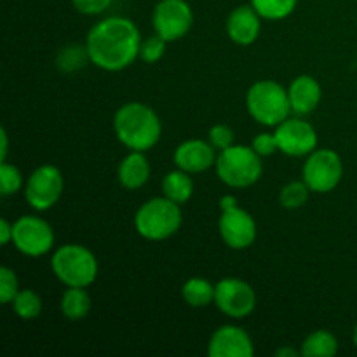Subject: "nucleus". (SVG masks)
<instances>
[{
  "label": "nucleus",
  "instance_id": "obj_1",
  "mask_svg": "<svg viewBox=\"0 0 357 357\" xmlns=\"http://www.w3.org/2000/svg\"><path fill=\"white\" fill-rule=\"evenodd\" d=\"M142 33L135 21L110 16L98 21L86 38L89 61L105 72H122L139 58Z\"/></svg>",
  "mask_w": 357,
  "mask_h": 357
},
{
  "label": "nucleus",
  "instance_id": "obj_2",
  "mask_svg": "<svg viewBox=\"0 0 357 357\" xmlns=\"http://www.w3.org/2000/svg\"><path fill=\"white\" fill-rule=\"evenodd\" d=\"M114 131L126 149L146 152L159 143L162 122L152 107L139 101H129L115 112Z\"/></svg>",
  "mask_w": 357,
  "mask_h": 357
},
{
  "label": "nucleus",
  "instance_id": "obj_3",
  "mask_svg": "<svg viewBox=\"0 0 357 357\" xmlns=\"http://www.w3.org/2000/svg\"><path fill=\"white\" fill-rule=\"evenodd\" d=\"M183 223L181 206L174 201L162 197H153L143 202L135 215V229L139 237L152 243H160L173 237Z\"/></svg>",
  "mask_w": 357,
  "mask_h": 357
},
{
  "label": "nucleus",
  "instance_id": "obj_4",
  "mask_svg": "<svg viewBox=\"0 0 357 357\" xmlns=\"http://www.w3.org/2000/svg\"><path fill=\"white\" fill-rule=\"evenodd\" d=\"M51 271L59 282L75 288H87L98 278V258L82 244H63L52 253Z\"/></svg>",
  "mask_w": 357,
  "mask_h": 357
},
{
  "label": "nucleus",
  "instance_id": "obj_5",
  "mask_svg": "<svg viewBox=\"0 0 357 357\" xmlns=\"http://www.w3.org/2000/svg\"><path fill=\"white\" fill-rule=\"evenodd\" d=\"M246 108L258 124L278 128L291 114L288 89L275 80H258L248 89Z\"/></svg>",
  "mask_w": 357,
  "mask_h": 357
},
{
  "label": "nucleus",
  "instance_id": "obj_6",
  "mask_svg": "<svg viewBox=\"0 0 357 357\" xmlns=\"http://www.w3.org/2000/svg\"><path fill=\"white\" fill-rule=\"evenodd\" d=\"M215 167L220 181L230 188L253 187L264 174L261 155L248 145H232L222 150L216 157Z\"/></svg>",
  "mask_w": 357,
  "mask_h": 357
},
{
  "label": "nucleus",
  "instance_id": "obj_7",
  "mask_svg": "<svg viewBox=\"0 0 357 357\" xmlns=\"http://www.w3.org/2000/svg\"><path fill=\"white\" fill-rule=\"evenodd\" d=\"M220 215L218 232L223 243L230 250L243 251L248 250L257 241V222L253 216L243 209L234 195H223L220 199Z\"/></svg>",
  "mask_w": 357,
  "mask_h": 357
},
{
  "label": "nucleus",
  "instance_id": "obj_8",
  "mask_svg": "<svg viewBox=\"0 0 357 357\" xmlns=\"http://www.w3.org/2000/svg\"><path fill=\"white\" fill-rule=\"evenodd\" d=\"M344 176L342 157L331 149H316L307 155L302 167V180L314 194H330Z\"/></svg>",
  "mask_w": 357,
  "mask_h": 357
},
{
  "label": "nucleus",
  "instance_id": "obj_9",
  "mask_svg": "<svg viewBox=\"0 0 357 357\" xmlns=\"http://www.w3.org/2000/svg\"><path fill=\"white\" fill-rule=\"evenodd\" d=\"M13 244L24 257H44L54 248V230L40 216L23 215L14 222Z\"/></svg>",
  "mask_w": 357,
  "mask_h": 357
},
{
  "label": "nucleus",
  "instance_id": "obj_10",
  "mask_svg": "<svg viewBox=\"0 0 357 357\" xmlns=\"http://www.w3.org/2000/svg\"><path fill=\"white\" fill-rule=\"evenodd\" d=\"M65 180L61 171L52 164H42L28 176L24 183V199L37 211L54 208L61 199Z\"/></svg>",
  "mask_w": 357,
  "mask_h": 357
},
{
  "label": "nucleus",
  "instance_id": "obj_11",
  "mask_svg": "<svg viewBox=\"0 0 357 357\" xmlns=\"http://www.w3.org/2000/svg\"><path fill=\"white\" fill-rule=\"evenodd\" d=\"M215 305L227 317L244 319L257 309V293L243 279L225 278L215 284Z\"/></svg>",
  "mask_w": 357,
  "mask_h": 357
},
{
  "label": "nucleus",
  "instance_id": "obj_12",
  "mask_svg": "<svg viewBox=\"0 0 357 357\" xmlns=\"http://www.w3.org/2000/svg\"><path fill=\"white\" fill-rule=\"evenodd\" d=\"M152 24L164 40L176 42L190 31L194 10L187 0H160L153 9Z\"/></svg>",
  "mask_w": 357,
  "mask_h": 357
},
{
  "label": "nucleus",
  "instance_id": "obj_13",
  "mask_svg": "<svg viewBox=\"0 0 357 357\" xmlns=\"http://www.w3.org/2000/svg\"><path fill=\"white\" fill-rule=\"evenodd\" d=\"M279 152L289 157H307L317 149V132L312 124L298 117H288L275 128Z\"/></svg>",
  "mask_w": 357,
  "mask_h": 357
},
{
  "label": "nucleus",
  "instance_id": "obj_14",
  "mask_svg": "<svg viewBox=\"0 0 357 357\" xmlns=\"http://www.w3.org/2000/svg\"><path fill=\"white\" fill-rule=\"evenodd\" d=\"M208 354L211 357H253V338L243 328L225 324L215 330L209 338Z\"/></svg>",
  "mask_w": 357,
  "mask_h": 357
},
{
  "label": "nucleus",
  "instance_id": "obj_15",
  "mask_svg": "<svg viewBox=\"0 0 357 357\" xmlns=\"http://www.w3.org/2000/svg\"><path fill=\"white\" fill-rule=\"evenodd\" d=\"M216 149L206 139H187L180 143L173 153L174 166L190 174L208 171L216 164Z\"/></svg>",
  "mask_w": 357,
  "mask_h": 357
},
{
  "label": "nucleus",
  "instance_id": "obj_16",
  "mask_svg": "<svg viewBox=\"0 0 357 357\" xmlns=\"http://www.w3.org/2000/svg\"><path fill=\"white\" fill-rule=\"evenodd\" d=\"M264 17L251 6H239L227 17V33L237 45H251L257 42L261 31Z\"/></svg>",
  "mask_w": 357,
  "mask_h": 357
},
{
  "label": "nucleus",
  "instance_id": "obj_17",
  "mask_svg": "<svg viewBox=\"0 0 357 357\" xmlns=\"http://www.w3.org/2000/svg\"><path fill=\"white\" fill-rule=\"evenodd\" d=\"M289 105H291V112L296 115H309L319 107L321 98H323V89L317 79L312 75L295 77L288 87Z\"/></svg>",
  "mask_w": 357,
  "mask_h": 357
},
{
  "label": "nucleus",
  "instance_id": "obj_18",
  "mask_svg": "<svg viewBox=\"0 0 357 357\" xmlns=\"http://www.w3.org/2000/svg\"><path fill=\"white\" fill-rule=\"evenodd\" d=\"M117 178L126 190H138L145 187L150 178V162L145 152L131 150L119 164Z\"/></svg>",
  "mask_w": 357,
  "mask_h": 357
},
{
  "label": "nucleus",
  "instance_id": "obj_19",
  "mask_svg": "<svg viewBox=\"0 0 357 357\" xmlns=\"http://www.w3.org/2000/svg\"><path fill=\"white\" fill-rule=\"evenodd\" d=\"M162 194L180 206L188 202L192 199V195H194V180H192V174L183 169H178V167L174 171H169L162 178Z\"/></svg>",
  "mask_w": 357,
  "mask_h": 357
},
{
  "label": "nucleus",
  "instance_id": "obj_20",
  "mask_svg": "<svg viewBox=\"0 0 357 357\" xmlns=\"http://www.w3.org/2000/svg\"><path fill=\"white\" fill-rule=\"evenodd\" d=\"M91 310V296L86 288L66 286L61 296V312L68 321H80Z\"/></svg>",
  "mask_w": 357,
  "mask_h": 357
},
{
  "label": "nucleus",
  "instance_id": "obj_21",
  "mask_svg": "<svg viewBox=\"0 0 357 357\" xmlns=\"http://www.w3.org/2000/svg\"><path fill=\"white\" fill-rule=\"evenodd\" d=\"M181 296L187 305L204 309L209 303H215V284L204 278H190L181 286Z\"/></svg>",
  "mask_w": 357,
  "mask_h": 357
},
{
  "label": "nucleus",
  "instance_id": "obj_22",
  "mask_svg": "<svg viewBox=\"0 0 357 357\" xmlns=\"http://www.w3.org/2000/svg\"><path fill=\"white\" fill-rule=\"evenodd\" d=\"M338 352V340L331 331L317 330L303 340L300 354L303 357H331Z\"/></svg>",
  "mask_w": 357,
  "mask_h": 357
},
{
  "label": "nucleus",
  "instance_id": "obj_23",
  "mask_svg": "<svg viewBox=\"0 0 357 357\" xmlns=\"http://www.w3.org/2000/svg\"><path fill=\"white\" fill-rule=\"evenodd\" d=\"M13 310L21 321H35L42 314L44 303H42L40 295L33 289H20L13 300Z\"/></svg>",
  "mask_w": 357,
  "mask_h": 357
},
{
  "label": "nucleus",
  "instance_id": "obj_24",
  "mask_svg": "<svg viewBox=\"0 0 357 357\" xmlns=\"http://www.w3.org/2000/svg\"><path fill=\"white\" fill-rule=\"evenodd\" d=\"M298 0H251V6L255 7L258 14L264 20L279 21L291 16L296 9Z\"/></svg>",
  "mask_w": 357,
  "mask_h": 357
},
{
  "label": "nucleus",
  "instance_id": "obj_25",
  "mask_svg": "<svg viewBox=\"0 0 357 357\" xmlns=\"http://www.w3.org/2000/svg\"><path fill=\"white\" fill-rule=\"evenodd\" d=\"M310 192L312 190H310L309 185L303 180L289 181L279 192V202L286 209H298L305 206V202L309 201Z\"/></svg>",
  "mask_w": 357,
  "mask_h": 357
},
{
  "label": "nucleus",
  "instance_id": "obj_26",
  "mask_svg": "<svg viewBox=\"0 0 357 357\" xmlns=\"http://www.w3.org/2000/svg\"><path fill=\"white\" fill-rule=\"evenodd\" d=\"M21 187H23V174H21V171L14 164L3 160L0 164V194L3 197H9V195L17 194Z\"/></svg>",
  "mask_w": 357,
  "mask_h": 357
},
{
  "label": "nucleus",
  "instance_id": "obj_27",
  "mask_svg": "<svg viewBox=\"0 0 357 357\" xmlns=\"http://www.w3.org/2000/svg\"><path fill=\"white\" fill-rule=\"evenodd\" d=\"M166 44L167 40H164V38L157 33L149 38H143L142 45H139V59L145 63L160 61L162 56L166 54Z\"/></svg>",
  "mask_w": 357,
  "mask_h": 357
},
{
  "label": "nucleus",
  "instance_id": "obj_28",
  "mask_svg": "<svg viewBox=\"0 0 357 357\" xmlns=\"http://www.w3.org/2000/svg\"><path fill=\"white\" fill-rule=\"evenodd\" d=\"M17 291H20V281L16 272L10 267H0V302L3 305L13 303Z\"/></svg>",
  "mask_w": 357,
  "mask_h": 357
},
{
  "label": "nucleus",
  "instance_id": "obj_29",
  "mask_svg": "<svg viewBox=\"0 0 357 357\" xmlns=\"http://www.w3.org/2000/svg\"><path fill=\"white\" fill-rule=\"evenodd\" d=\"M208 142L215 146L216 150H225L229 146L236 145V135H234L232 128H229L227 124H215L208 132Z\"/></svg>",
  "mask_w": 357,
  "mask_h": 357
},
{
  "label": "nucleus",
  "instance_id": "obj_30",
  "mask_svg": "<svg viewBox=\"0 0 357 357\" xmlns=\"http://www.w3.org/2000/svg\"><path fill=\"white\" fill-rule=\"evenodd\" d=\"M89 59L86 47H77V45H70V47L63 49L59 54L58 63L61 68L65 70H77L84 65V59Z\"/></svg>",
  "mask_w": 357,
  "mask_h": 357
},
{
  "label": "nucleus",
  "instance_id": "obj_31",
  "mask_svg": "<svg viewBox=\"0 0 357 357\" xmlns=\"http://www.w3.org/2000/svg\"><path fill=\"white\" fill-rule=\"evenodd\" d=\"M251 146H253L255 152L261 157L274 155V153L279 150L278 138H275L274 132H261V135L255 136Z\"/></svg>",
  "mask_w": 357,
  "mask_h": 357
},
{
  "label": "nucleus",
  "instance_id": "obj_32",
  "mask_svg": "<svg viewBox=\"0 0 357 357\" xmlns=\"http://www.w3.org/2000/svg\"><path fill=\"white\" fill-rule=\"evenodd\" d=\"M73 7L86 16H98L112 6V0H72Z\"/></svg>",
  "mask_w": 357,
  "mask_h": 357
},
{
  "label": "nucleus",
  "instance_id": "obj_33",
  "mask_svg": "<svg viewBox=\"0 0 357 357\" xmlns=\"http://www.w3.org/2000/svg\"><path fill=\"white\" fill-rule=\"evenodd\" d=\"M13 230L14 223H10L7 218L0 220V243H2V246L13 243Z\"/></svg>",
  "mask_w": 357,
  "mask_h": 357
},
{
  "label": "nucleus",
  "instance_id": "obj_34",
  "mask_svg": "<svg viewBox=\"0 0 357 357\" xmlns=\"http://www.w3.org/2000/svg\"><path fill=\"white\" fill-rule=\"evenodd\" d=\"M0 139H2V149H0V159H2V162H3V160L7 159V150H9V142H7L6 129H2V131H0Z\"/></svg>",
  "mask_w": 357,
  "mask_h": 357
},
{
  "label": "nucleus",
  "instance_id": "obj_35",
  "mask_svg": "<svg viewBox=\"0 0 357 357\" xmlns=\"http://www.w3.org/2000/svg\"><path fill=\"white\" fill-rule=\"evenodd\" d=\"M275 356H279V357H284V356H288V357H295V356H302V354H300V351L296 352L295 349H291V347H284V349H279V351H275Z\"/></svg>",
  "mask_w": 357,
  "mask_h": 357
},
{
  "label": "nucleus",
  "instance_id": "obj_36",
  "mask_svg": "<svg viewBox=\"0 0 357 357\" xmlns=\"http://www.w3.org/2000/svg\"><path fill=\"white\" fill-rule=\"evenodd\" d=\"M352 340H354V345H356V349H357V324H356V328H354V335H352Z\"/></svg>",
  "mask_w": 357,
  "mask_h": 357
}]
</instances>
